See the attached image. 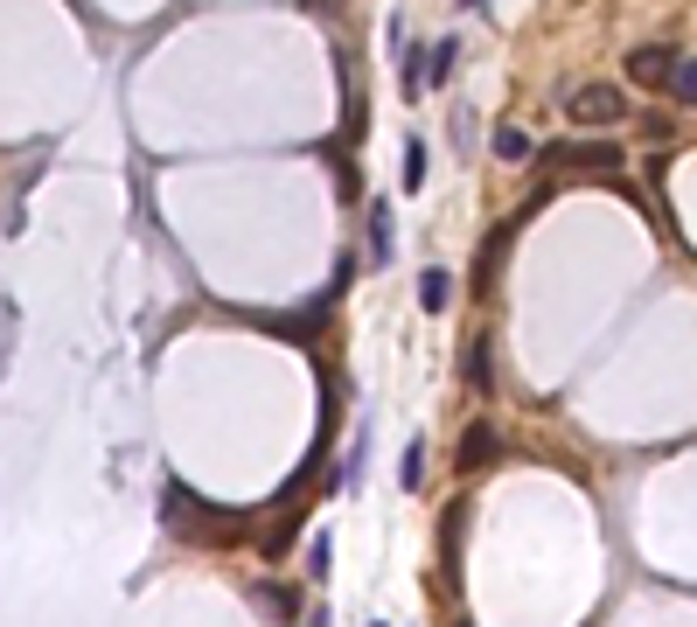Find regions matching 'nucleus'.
Masks as SVG:
<instances>
[{"instance_id":"obj_1","label":"nucleus","mask_w":697,"mask_h":627,"mask_svg":"<svg viewBox=\"0 0 697 627\" xmlns=\"http://www.w3.org/2000/svg\"><path fill=\"white\" fill-rule=\"evenodd\" d=\"M621 112H628V104H621V91H614V84H586V91H572V119H579V126H614Z\"/></svg>"},{"instance_id":"obj_2","label":"nucleus","mask_w":697,"mask_h":627,"mask_svg":"<svg viewBox=\"0 0 697 627\" xmlns=\"http://www.w3.org/2000/svg\"><path fill=\"white\" fill-rule=\"evenodd\" d=\"M669 70H677V49H663V42L628 49V77L635 84H669Z\"/></svg>"},{"instance_id":"obj_3","label":"nucleus","mask_w":697,"mask_h":627,"mask_svg":"<svg viewBox=\"0 0 697 627\" xmlns=\"http://www.w3.org/2000/svg\"><path fill=\"white\" fill-rule=\"evenodd\" d=\"M614 161H621V153L600 147V140H593V147H572V140H565V147H545V168H614Z\"/></svg>"},{"instance_id":"obj_4","label":"nucleus","mask_w":697,"mask_h":627,"mask_svg":"<svg viewBox=\"0 0 697 627\" xmlns=\"http://www.w3.org/2000/svg\"><path fill=\"white\" fill-rule=\"evenodd\" d=\"M488 460H496V432H488V426H468V432H460V467L475 475V467H488Z\"/></svg>"},{"instance_id":"obj_5","label":"nucleus","mask_w":697,"mask_h":627,"mask_svg":"<svg viewBox=\"0 0 697 627\" xmlns=\"http://www.w3.org/2000/svg\"><path fill=\"white\" fill-rule=\"evenodd\" d=\"M426 175H432V153H426V140H405V189L419 196V189H426Z\"/></svg>"},{"instance_id":"obj_6","label":"nucleus","mask_w":697,"mask_h":627,"mask_svg":"<svg viewBox=\"0 0 697 627\" xmlns=\"http://www.w3.org/2000/svg\"><path fill=\"white\" fill-rule=\"evenodd\" d=\"M669 91H677V104H697V49H684L677 70H669Z\"/></svg>"},{"instance_id":"obj_7","label":"nucleus","mask_w":697,"mask_h":627,"mask_svg":"<svg viewBox=\"0 0 697 627\" xmlns=\"http://www.w3.org/2000/svg\"><path fill=\"white\" fill-rule=\"evenodd\" d=\"M460 63V42H432V57H426V84H447Z\"/></svg>"},{"instance_id":"obj_8","label":"nucleus","mask_w":697,"mask_h":627,"mask_svg":"<svg viewBox=\"0 0 697 627\" xmlns=\"http://www.w3.org/2000/svg\"><path fill=\"white\" fill-rule=\"evenodd\" d=\"M419 300H426V314H440L454 300V279L447 272H419Z\"/></svg>"},{"instance_id":"obj_9","label":"nucleus","mask_w":697,"mask_h":627,"mask_svg":"<svg viewBox=\"0 0 697 627\" xmlns=\"http://www.w3.org/2000/svg\"><path fill=\"white\" fill-rule=\"evenodd\" d=\"M370 258H377V266H384V258H391V209H370Z\"/></svg>"},{"instance_id":"obj_10","label":"nucleus","mask_w":697,"mask_h":627,"mask_svg":"<svg viewBox=\"0 0 697 627\" xmlns=\"http://www.w3.org/2000/svg\"><path fill=\"white\" fill-rule=\"evenodd\" d=\"M364 467H370V439H356V447H349V460H342V475H335V495H349Z\"/></svg>"},{"instance_id":"obj_11","label":"nucleus","mask_w":697,"mask_h":627,"mask_svg":"<svg viewBox=\"0 0 697 627\" xmlns=\"http://www.w3.org/2000/svg\"><path fill=\"white\" fill-rule=\"evenodd\" d=\"M398 481H405L411 495H419V481H426V447H419V439L405 447V460H398Z\"/></svg>"},{"instance_id":"obj_12","label":"nucleus","mask_w":697,"mask_h":627,"mask_svg":"<svg viewBox=\"0 0 697 627\" xmlns=\"http://www.w3.org/2000/svg\"><path fill=\"white\" fill-rule=\"evenodd\" d=\"M328 551H335V537L315 530V544H307V579H328Z\"/></svg>"},{"instance_id":"obj_13","label":"nucleus","mask_w":697,"mask_h":627,"mask_svg":"<svg viewBox=\"0 0 697 627\" xmlns=\"http://www.w3.org/2000/svg\"><path fill=\"white\" fill-rule=\"evenodd\" d=\"M496 153H502V161H524V153H530V133H524V126H502V133H496Z\"/></svg>"},{"instance_id":"obj_14","label":"nucleus","mask_w":697,"mask_h":627,"mask_svg":"<svg viewBox=\"0 0 697 627\" xmlns=\"http://www.w3.org/2000/svg\"><path fill=\"white\" fill-rule=\"evenodd\" d=\"M440 544H447V571H460V509H447V530H440Z\"/></svg>"},{"instance_id":"obj_15","label":"nucleus","mask_w":697,"mask_h":627,"mask_svg":"<svg viewBox=\"0 0 697 627\" xmlns=\"http://www.w3.org/2000/svg\"><path fill=\"white\" fill-rule=\"evenodd\" d=\"M468 384H475V390H488V342H475V349H468Z\"/></svg>"},{"instance_id":"obj_16","label":"nucleus","mask_w":697,"mask_h":627,"mask_svg":"<svg viewBox=\"0 0 697 627\" xmlns=\"http://www.w3.org/2000/svg\"><path fill=\"white\" fill-rule=\"evenodd\" d=\"M370 627H384V620H370Z\"/></svg>"}]
</instances>
